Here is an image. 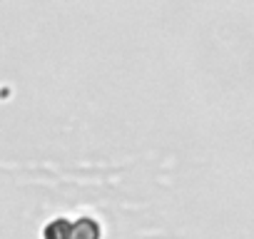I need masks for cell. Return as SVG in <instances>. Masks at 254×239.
<instances>
[{"mask_svg":"<svg viewBox=\"0 0 254 239\" xmlns=\"http://www.w3.org/2000/svg\"><path fill=\"white\" fill-rule=\"evenodd\" d=\"M72 239H100V224L95 219H80L72 227Z\"/></svg>","mask_w":254,"mask_h":239,"instance_id":"1","label":"cell"},{"mask_svg":"<svg viewBox=\"0 0 254 239\" xmlns=\"http://www.w3.org/2000/svg\"><path fill=\"white\" fill-rule=\"evenodd\" d=\"M45 239H72V224L67 219H55L45 229Z\"/></svg>","mask_w":254,"mask_h":239,"instance_id":"2","label":"cell"}]
</instances>
